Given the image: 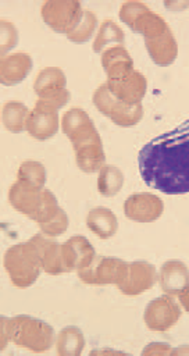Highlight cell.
Here are the masks:
<instances>
[{
	"label": "cell",
	"mask_w": 189,
	"mask_h": 356,
	"mask_svg": "<svg viewBox=\"0 0 189 356\" xmlns=\"http://www.w3.org/2000/svg\"><path fill=\"white\" fill-rule=\"evenodd\" d=\"M33 92L40 102L54 110L63 108L69 97V89L67 86L65 72L58 67H44L42 68L33 79Z\"/></svg>",
	"instance_id": "6"
},
{
	"label": "cell",
	"mask_w": 189,
	"mask_h": 356,
	"mask_svg": "<svg viewBox=\"0 0 189 356\" xmlns=\"http://www.w3.org/2000/svg\"><path fill=\"white\" fill-rule=\"evenodd\" d=\"M83 331L76 325L63 327L56 335L54 348L58 356H79L85 349Z\"/></svg>",
	"instance_id": "24"
},
{
	"label": "cell",
	"mask_w": 189,
	"mask_h": 356,
	"mask_svg": "<svg viewBox=\"0 0 189 356\" xmlns=\"http://www.w3.org/2000/svg\"><path fill=\"white\" fill-rule=\"evenodd\" d=\"M83 11L78 0H47L40 6L43 22L57 33L67 35Z\"/></svg>",
	"instance_id": "9"
},
{
	"label": "cell",
	"mask_w": 189,
	"mask_h": 356,
	"mask_svg": "<svg viewBox=\"0 0 189 356\" xmlns=\"http://www.w3.org/2000/svg\"><path fill=\"white\" fill-rule=\"evenodd\" d=\"M129 261L120 257H97L88 268L76 273L79 281L86 285H121L128 274Z\"/></svg>",
	"instance_id": "7"
},
{
	"label": "cell",
	"mask_w": 189,
	"mask_h": 356,
	"mask_svg": "<svg viewBox=\"0 0 189 356\" xmlns=\"http://www.w3.org/2000/svg\"><path fill=\"white\" fill-rule=\"evenodd\" d=\"M125 184V175L115 164L106 163L97 172L96 186L99 195L104 197H113L120 193Z\"/></svg>",
	"instance_id": "26"
},
{
	"label": "cell",
	"mask_w": 189,
	"mask_h": 356,
	"mask_svg": "<svg viewBox=\"0 0 189 356\" xmlns=\"http://www.w3.org/2000/svg\"><path fill=\"white\" fill-rule=\"evenodd\" d=\"M18 43V29L8 18L0 19V53L1 56L11 53Z\"/></svg>",
	"instance_id": "31"
},
{
	"label": "cell",
	"mask_w": 189,
	"mask_h": 356,
	"mask_svg": "<svg viewBox=\"0 0 189 356\" xmlns=\"http://www.w3.org/2000/svg\"><path fill=\"white\" fill-rule=\"evenodd\" d=\"M86 228L99 239H110L117 234L118 218L115 213L104 206L90 209L85 218Z\"/></svg>",
	"instance_id": "22"
},
{
	"label": "cell",
	"mask_w": 189,
	"mask_h": 356,
	"mask_svg": "<svg viewBox=\"0 0 189 356\" xmlns=\"http://www.w3.org/2000/svg\"><path fill=\"white\" fill-rule=\"evenodd\" d=\"M10 343H11L10 317L1 316V318H0V350H6V348Z\"/></svg>",
	"instance_id": "33"
},
{
	"label": "cell",
	"mask_w": 189,
	"mask_h": 356,
	"mask_svg": "<svg viewBox=\"0 0 189 356\" xmlns=\"http://www.w3.org/2000/svg\"><path fill=\"white\" fill-rule=\"evenodd\" d=\"M90 355H96V356H104V355H125V352H122V350H115V349H110V348H101V349H94V350H92Z\"/></svg>",
	"instance_id": "35"
},
{
	"label": "cell",
	"mask_w": 189,
	"mask_h": 356,
	"mask_svg": "<svg viewBox=\"0 0 189 356\" xmlns=\"http://www.w3.org/2000/svg\"><path fill=\"white\" fill-rule=\"evenodd\" d=\"M58 128H61L58 111L40 102H36L29 111L25 132L31 138L43 142L53 138Z\"/></svg>",
	"instance_id": "12"
},
{
	"label": "cell",
	"mask_w": 189,
	"mask_h": 356,
	"mask_svg": "<svg viewBox=\"0 0 189 356\" xmlns=\"http://www.w3.org/2000/svg\"><path fill=\"white\" fill-rule=\"evenodd\" d=\"M157 281L158 273L154 264L146 260H135L129 261L126 278L117 289L125 296H139L151 289Z\"/></svg>",
	"instance_id": "11"
},
{
	"label": "cell",
	"mask_w": 189,
	"mask_h": 356,
	"mask_svg": "<svg viewBox=\"0 0 189 356\" xmlns=\"http://www.w3.org/2000/svg\"><path fill=\"white\" fill-rule=\"evenodd\" d=\"M143 42L149 57L160 67L171 65L178 57V42L171 26L160 33L143 39Z\"/></svg>",
	"instance_id": "16"
},
{
	"label": "cell",
	"mask_w": 189,
	"mask_h": 356,
	"mask_svg": "<svg viewBox=\"0 0 189 356\" xmlns=\"http://www.w3.org/2000/svg\"><path fill=\"white\" fill-rule=\"evenodd\" d=\"M104 82L118 100L131 106L142 104L147 92V78L136 68L122 78Z\"/></svg>",
	"instance_id": "13"
},
{
	"label": "cell",
	"mask_w": 189,
	"mask_h": 356,
	"mask_svg": "<svg viewBox=\"0 0 189 356\" xmlns=\"http://www.w3.org/2000/svg\"><path fill=\"white\" fill-rule=\"evenodd\" d=\"M76 167L85 174L99 172V170L106 164V152L100 134L72 145Z\"/></svg>",
	"instance_id": "15"
},
{
	"label": "cell",
	"mask_w": 189,
	"mask_h": 356,
	"mask_svg": "<svg viewBox=\"0 0 189 356\" xmlns=\"http://www.w3.org/2000/svg\"><path fill=\"white\" fill-rule=\"evenodd\" d=\"M124 214L135 222H153L164 213V202L153 192H135L124 200Z\"/></svg>",
	"instance_id": "10"
},
{
	"label": "cell",
	"mask_w": 189,
	"mask_h": 356,
	"mask_svg": "<svg viewBox=\"0 0 189 356\" xmlns=\"http://www.w3.org/2000/svg\"><path fill=\"white\" fill-rule=\"evenodd\" d=\"M138 165L150 188L165 195L189 193V118L143 145Z\"/></svg>",
	"instance_id": "1"
},
{
	"label": "cell",
	"mask_w": 189,
	"mask_h": 356,
	"mask_svg": "<svg viewBox=\"0 0 189 356\" xmlns=\"http://www.w3.org/2000/svg\"><path fill=\"white\" fill-rule=\"evenodd\" d=\"M63 249L68 273H79L88 268L97 259L93 245L82 235H74L64 241Z\"/></svg>",
	"instance_id": "17"
},
{
	"label": "cell",
	"mask_w": 189,
	"mask_h": 356,
	"mask_svg": "<svg viewBox=\"0 0 189 356\" xmlns=\"http://www.w3.org/2000/svg\"><path fill=\"white\" fill-rule=\"evenodd\" d=\"M33 61L26 51H11L0 58V82L4 86H14L22 82L32 71Z\"/></svg>",
	"instance_id": "19"
},
{
	"label": "cell",
	"mask_w": 189,
	"mask_h": 356,
	"mask_svg": "<svg viewBox=\"0 0 189 356\" xmlns=\"http://www.w3.org/2000/svg\"><path fill=\"white\" fill-rule=\"evenodd\" d=\"M68 225H69V218L61 206L49 218L38 224L40 232L44 236L53 238V239L65 234V231L68 229Z\"/></svg>",
	"instance_id": "29"
},
{
	"label": "cell",
	"mask_w": 189,
	"mask_h": 356,
	"mask_svg": "<svg viewBox=\"0 0 189 356\" xmlns=\"http://www.w3.org/2000/svg\"><path fill=\"white\" fill-rule=\"evenodd\" d=\"M32 238L40 254L43 273L49 275H61L68 273L63 242H56L53 238H47L42 232L35 234Z\"/></svg>",
	"instance_id": "18"
},
{
	"label": "cell",
	"mask_w": 189,
	"mask_h": 356,
	"mask_svg": "<svg viewBox=\"0 0 189 356\" xmlns=\"http://www.w3.org/2000/svg\"><path fill=\"white\" fill-rule=\"evenodd\" d=\"M15 181L33 189H44L47 181L46 167L38 160H24L17 170Z\"/></svg>",
	"instance_id": "27"
},
{
	"label": "cell",
	"mask_w": 189,
	"mask_h": 356,
	"mask_svg": "<svg viewBox=\"0 0 189 356\" xmlns=\"http://www.w3.org/2000/svg\"><path fill=\"white\" fill-rule=\"evenodd\" d=\"M7 199L15 211L36 224L49 218L60 207L56 195L50 189H33L17 181L11 184Z\"/></svg>",
	"instance_id": "3"
},
{
	"label": "cell",
	"mask_w": 189,
	"mask_h": 356,
	"mask_svg": "<svg viewBox=\"0 0 189 356\" xmlns=\"http://www.w3.org/2000/svg\"><path fill=\"white\" fill-rule=\"evenodd\" d=\"M100 64L106 74V81H115L135 70L132 56L125 46L106 49L100 54Z\"/></svg>",
	"instance_id": "21"
},
{
	"label": "cell",
	"mask_w": 189,
	"mask_h": 356,
	"mask_svg": "<svg viewBox=\"0 0 189 356\" xmlns=\"http://www.w3.org/2000/svg\"><path fill=\"white\" fill-rule=\"evenodd\" d=\"M171 352H172V346L170 343L161 342V341L149 342L142 349L143 356H168V355H171Z\"/></svg>",
	"instance_id": "32"
},
{
	"label": "cell",
	"mask_w": 189,
	"mask_h": 356,
	"mask_svg": "<svg viewBox=\"0 0 189 356\" xmlns=\"http://www.w3.org/2000/svg\"><path fill=\"white\" fill-rule=\"evenodd\" d=\"M149 10L150 7L143 1H124L118 8V17L129 29L133 31L138 21Z\"/></svg>",
	"instance_id": "30"
},
{
	"label": "cell",
	"mask_w": 189,
	"mask_h": 356,
	"mask_svg": "<svg viewBox=\"0 0 189 356\" xmlns=\"http://www.w3.org/2000/svg\"><path fill=\"white\" fill-rule=\"evenodd\" d=\"M61 129L71 145L81 143L99 134L90 115L82 107H69L63 114Z\"/></svg>",
	"instance_id": "14"
},
{
	"label": "cell",
	"mask_w": 189,
	"mask_h": 356,
	"mask_svg": "<svg viewBox=\"0 0 189 356\" xmlns=\"http://www.w3.org/2000/svg\"><path fill=\"white\" fill-rule=\"evenodd\" d=\"M158 285L163 293L176 298L189 285V267L178 259L164 261L158 270Z\"/></svg>",
	"instance_id": "20"
},
{
	"label": "cell",
	"mask_w": 189,
	"mask_h": 356,
	"mask_svg": "<svg viewBox=\"0 0 189 356\" xmlns=\"http://www.w3.org/2000/svg\"><path fill=\"white\" fill-rule=\"evenodd\" d=\"M4 271L15 288L33 285L43 271L38 246L31 236L24 242L10 246L3 256Z\"/></svg>",
	"instance_id": "2"
},
{
	"label": "cell",
	"mask_w": 189,
	"mask_h": 356,
	"mask_svg": "<svg viewBox=\"0 0 189 356\" xmlns=\"http://www.w3.org/2000/svg\"><path fill=\"white\" fill-rule=\"evenodd\" d=\"M92 102L96 110L104 117H107L117 127H122V128L135 127L143 118V104L131 106L118 100L110 92L106 82L100 83L94 89L92 95Z\"/></svg>",
	"instance_id": "5"
},
{
	"label": "cell",
	"mask_w": 189,
	"mask_h": 356,
	"mask_svg": "<svg viewBox=\"0 0 189 356\" xmlns=\"http://www.w3.org/2000/svg\"><path fill=\"white\" fill-rule=\"evenodd\" d=\"M11 343L33 353L47 352L56 341L53 327L38 317L17 314L10 317Z\"/></svg>",
	"instance_id": "4"
},
{
	"label": "cell",
	"mask_w": 189,
	"mask_h": 356,
	"mask_svg": "<svg viewBox=\"0 0 189 356\" xmlns=\"http://www.w3.org/2000/svg\"><path fill=\"white\" fill-rule=\"evenodd\" d=\"M99 19L93 10L83 7V11L75 25L69 29V32L65 35L67 39L72 43H85L90 40V38L96 35L99 28Z\"/></svg>",
	"instance_id": "28"
},
{
	"label": "cell",
	"mask_w": 189,
	"mask_h": 356,
	"mask_svg": "<svg viewBox=\"0 0 189 356\" xmlns=\"http://www.w3.org/2000/svg\"><path fill=\"white\" fill-rule=\"evenodd\" d=\"M176 300L182 309V312L188 313L189 314V285H186L181 292L179 295L176 296Z\"/></svg>",
	"instance_id": "34"
},
{
	"label": "cell",
	"mask_w": 189,
	"mask_h": 356,
	"mask_svg": "<svg viewBox=\"0 0 189 356\" xmlns=\"http://www.w3.org/2000/svg\"><path fill=\"white\" fill-rule=\"evenodd\" d=\"M182 309L174 296L163 293L151 299L143 312V323L153 332L170 331L181 318Z\"/></svg>",
	"instance_id": "8"
},
{
	"label": "cell",
	"mask_w": 189,
	"mask_h": 356,
	"mask_svg": "<svg viewBox=\"0 0 189 356\" xmlns=\"http://www.w3.org/2000/svg\"><path fill=\"white\" fill-rule=\"evenodd\" d=\"M114 46H125V32L113 18H104L99 24L92 42V49L94 53L101 54L106 49Z\"/></svg>",
	"instance_id": "23"
},
{
	"label": "cell",
	"mask_w": 189,
	"mask_h": 356,
	"mask_svg": "<svg viewBox=\"0 0 189 356\" xmlns=\"http://www.w3.org/2000/svg\"><path fill=\"white\" fill-rule=\"evenodd\" d=\"M31 108L19 100H7L1 106L3 127L13 134L25 131Z\"/></svg>",
	"instance_id": "25"
},
{
	"label": "cell",
	"mask_w": 189,
	"mask_h": 356,
	"mask_svg": "<svg viewBox=\"0 0 189 356\" xmlns=\"http://www.w3.org/2000/svg\"><path fill=\"white\" fill-rule=\"evenodd\" d=\"M172 356H189V345H181L179 348H172Z\"/></svg>",
	"instance_id": "36"
}]
</instances>
